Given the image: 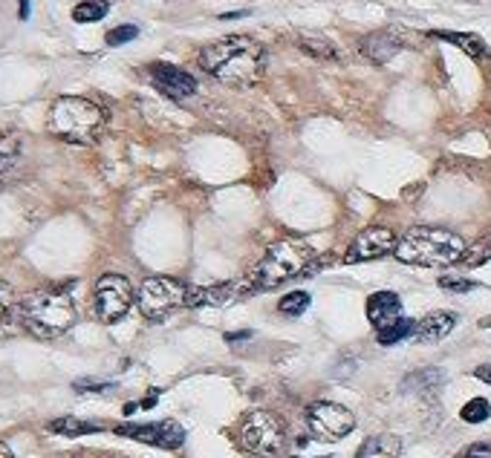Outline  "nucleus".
<instances>
[{"label":"nucleus","instance_id":"f257e3e1","mask_svg":"<svg viewBox=\"0 0 491 458\" xmlns=\"http://www.w3.org/2000/svg\"><path fill=\"white\" fill-rule=\"evenodd\" d=\"M200 66L223 84L251 87L266 72V50L249 35H226L202 46Z\"/></svg>","mask_w":491,"mask_h":458},{"label":"nucleus","instance_id":"f03ea898","mask_svg":"<svg viewBox=\"0 0 491 458\" xmlns=\"http://www.w3.org/2000/svg\"><path fill=\"white\" fill-rule=\"evenodd\" d=\"M312 259H315V251L307 239H298V236L280 239V243H275L266 251V257L249 271L246 288L249 292H272L280 282L307 274Z\"/></svg>","mask_w":491,"mask_h":458},{"label":"nucleus","instance_id":"7ed1b4c3","mask_svg":"<svg viewBox=\"0 0 491 458\" xmlns=\"http://www.w3.org/2000/svg\"><path fill=\"white\" fill-rule=\"evenodd\" d=\"M465 239L454 231L434 228V225H416L410 228L399 243H396V259L405 265H422V269H436V265H454L465 254Z\"/></svg>","mask_w":491,"mask_h":458},{"label":"nucleus","instance_id":"20e7f679","mask_svg":"<svg viewBox=\"0 0 491 458\" xmlns=\"http://www.w3.org/2000/svg\"><path fill=\"white\" fill-rule=\"evenodd\" d=\"M18 320L35 337L53 341L67 329H73L76 306L64 288H38L18 303Z\"/></svg>","mask_w":491,"mask_h":458},{"label":"nucleus","instance_id":"39448f33","mask_svg":"<svg viewBox=\"0 0 491 458\" xmlns=\"http://www.w3.org/2000/svg\"><path fill=\"white\" fill-rule=\"evenodd\" d=\"M104 127V113L99 104H92L78 95H61L50 110V130L73 144L96 141Z\"/></svg>","mask_w":491,"mask_h":458},{"label":"nucleus","instance_id":"423d86ee","mask_svg":"<svg viewBox=\"0 0 491 458\" xmlns=\"http://www.w3.org/2000/svg\"><path fill=\"white\" fill-rule=\"evenodd\" d=\"M286 444V432L277 415L266 413V409H254L240 424V447L249 450L251 455H277Z\"/></svg>","mask_w":491,"mask_h":458},{"label":"nucleus","instance_id":"0eeeda50","mask_svg":"<svg viewBox=\"0 0 491 458\" xmlns=\"http://www.w3.org/2000/svg\"><path fill=\"white\" fill-rule=\"evenodd\" d=\"M185 297H188V288H185L179 280L174 277H148L142 285H139V311L148 320H162L168 317L171 311H177L179 306H185Z\"/></svg>","mask_w":491,"mask_h":458},{"label":"nucleus","instance_id":"6e6552de","mask_svg":"<svg viewBox=\"0 0 491 458\" xmlns=\"http://www.w3.org/2000/svg\"><path fill=\"white\" fill-rule=\"evenodd\" d=\"M307 427L318 441H338L350 436L356 427V415L347 406L333 403V401H315L307 409Z\"/></svg>","mask_w":491,"mask_h":458},{"label":"nucleus","instance_id":"1a4fd4ad","mask_svg":"<svg viewBox=\"0 0 491 458\" xmlns=\"http://www.w3.org/2000/svg\"><path fill=\"white\" fill-rule=\"evenodd\" d=\"M133 306V285L122 274H104L96 282V315L102 323H119Z\"/></svg>","mask_w":491,"mask_h":458},{"label":"nucleus","instance_id":"9d476101","mask_svg":"<svg viewBox=\"0 0 491 458\" xmlns=\"http://www.w3.org/2000/svg\"><path fill=\"white\" fill-rule=\"evenodd\" d=\"M116 436H125L133 441H142L162 450H177L185 441V429L177 421H156V424H122L116 427Z\"/></svg>","mask_w":491,"mask_h":458},{"label":"nucleus","instance_id":"9b49d317","mask_svg":"<svg viewBox=\"0 0 491 458\" xmlns=\"http://www.w3.org/2000/svg\"><path fill=\"white\" fill-rule=\"evenodd\" d=\"M396 234L390 228H379V225H373V228H364L353 243H350L347 254H344V262H370V259H379L390 251H396Z\"/></svg>","mask_w":491,"mask_h":458},{"label":"nucleus","instance_id":"f8f14e48","mask_svg":"<svg viewBox=\"0 0 491 458\" xmlns=\"http://www.w3.org/2000/svg\"><path fill=\"white\" fill-rule=\"evenodd\" d=\"M151 81L162 95H168V99H174V101L191 99V95L197 92L194 76H188V72L174 66V64H151Z\"/></svg>","mask_w":491,"mask_h":458},{"label":"nucleus","instance_id":"ddd939ff","mask_svg":"<svg viewBox=\"0 0 491 458\" xmlns=\"http://www.w3.org/2000/svg\"><path fill=\"white\" fill-rule=\"evenodd\" d=\"M402 317V300L399 294L393 292H376L367 297V320L376 326V329H385L390 323H396Z\"/></svg>","mask_w":491,"mask_h":458},{"label":"nucleus","instance_id":"4468645a","mask_svg":"<svg viewBox=\"0 0 491 458\" xmlns=\"http://www.w3.org/2000/svg\"><path fill=\"white\" fill-rule=\"evenodd\" d=\"M359 50L364 58H370L373 64H387L396 52L402 50V41L396 38L393 32H373L367 35L361 43H359Z\"/></svg>","mask_w":491,"mask_h":458},{"label":"nucleus","instance_id":"2eb2a0df","mask_svg":"<svg viewBox=\"0 0 491 458\" xmlns=\"http://www.w3.org/2000/svg\"><path fill=\"white\" fill-rule=\"evenodd\" d=\"M457 326V317L451 315V311H431L428 317H422L416 323V341L419 343H436L442 341L445 334H451V329Z\"/></svg>","mask_w":491,"mask_h":458},{"label":"nucleus","instance_id":"dca6fc26","mask_svg":"<svg viewBox=\"0 0 491 458\" xmlns=\"http://www.w3.org/2000/svg\"><path fill=\"white\" fill-rule=\"evenodd\" d=\"M431 38H439V41H448L454 46H459V50L465 55H471V58H480L485 52V46L477 35H465V32H445V29H436V32H428Z\"/></svg>","mask_w":491,"mask_h":458},{"label":"nucleus","instance_id":"f3484780","mask_svg":"<svg viewBox=\"0 0 491 458\" xmlns=\"http://www.w3.org/2000/svg\"><path fill=\"white\" fill-rule=\"evenodd\" d=\"M46 429L55 432V436L76 438V436H90V432H99L102 427L92 424V421H81V418H55V421L46 424Z\"/></svg>","mask_w":491,"mask_h":458},{"label":"nucleus","instance_id":"a211bd4d","mask_svg":"<svg viewBox=\"0 0 491 458\" xmlns=\"http://www.w3.org/2000/svg\"><path fill=\"white\" fill-rule=\"evenodd\" d=\"M20 159V136L15 130H4L0 133V176L18 164Z\"/></svg>","mask_w":491,"mask_h":458},{"label":"nucleus","instance_id":"6ab92c4d","mask_svg":"<svg viewBox=\"0 0 491 458\" xmlns=\"http://www.w3.org/2000/svg\"><path fill=\"white\" fill-rule=\"evenodd\" d=\"M298 46L307 55H312V58H321V61H333L336 58V46L326 41V38H321V35H300L298 38Z\"/></svg>","mask_w":491,"mask_h":458},{"label":"nucleus","instance_id":"aec40b11","mask_svg":"<svg viewBox=\"0 0 491 458\" xmlns=\"http://www.w3.org/2000/svg\"><path fill=\"white\" fill-rule=\"evenodd\" d=\"M416 331V323L413 320H408V317H399L396 323H390V326H385V329H379V343L382 346H393V343H399V341H405V337H410Z\"/></svg>","mask_w":491,"mask_h":458},{"label":"nucleus","instance_id":"412c9836","mask_svg":"<svg viewBox=\"0 0 491 458\" xmlns=\"http://www.w3.org/2000/svg\"><path fill=\"white\" fill-rule=\"evenodd\" d=\"M110 3L107 0H81V3L73 9V20L76 23H96L107 15Z\"/></svg>","mask_w":491,"mask_h":458},{"label":"nucleus","instance_id":"4be33fe9","mask_svg":"<svg viewBox=\"0 0 491 458\" xmlns=\"http://www.w3.org/2000/svg\"><path fill=\"white\" fill-rule=\"evenodd\" d=\"M488 259H491V234L483 236V239H477V243H471V248H465V254H462L459 262L465 265V269H477V265H483Z\"/></svg>","mask_w":491,"mask_h":458},{"label":"nucleus","instance_id":"5701e85b","mask_svg":"<svg viewBox=\"0 0 491 458\" xmlns=\"http://www.w3.org/2000/svg\"><path fill=\"white\" fill-rule=\"evenodd\" d=\"M488 415H491V403L485 398H471L459 413V418L465 424H483V421H488Z\"/></svg>","mask_w":491,"mask_h":458},{"label":"nucleus","instance_id":"b1692460","mask_svg":"<svg viewBox=\"0 0 491 458\" xmlns=\"http://www.w3.org/2000/svg\"><path fill=\"white\" fill-rule=\"evenodd\" d=\"M284 315H289V317H298V315H303V311L310 308V294L307 292H292V294H286L284 300H280V306H277Z\"/></svg>","mask_w":491,"mask_h":458},{"label":"nucleus","instance_id":"393cba45","mask_svg":"<svg viewBox=\"0 0 491 458\" xmlns=\"http://www.w3.org/2000/svg\"><path fill=\"white\" fill-rule=\"evenodd\" d=\"M136 35H139V27H133V23H125V27H116V29L107 32V43L110 46H122V43H130Z\"/></svg>","mask_w":491,"mask_h":458},{"label":"nucleus","instance_id":"a878e982","mask_svg":"<svg viewBox=\"0 0 491 458\" xmlns=\"http://www.w3.org/2000/svg\"><path fill=\"white\" fill-rule=\"evenodd\" d=\"M439 288L445 292H454V294H462V292H471V288H480L474 280H462V277H439Z\"/></svg>","mask_w":491,"mask_h":458},{"label":"nucleus","instance_id":"bb28decb","mask_svg":"<svg viewBox=\"0 0 491 458\" xmlns=\"http://www.w3.org/2000/svg\"><path fill=\"white\" fill-rule=\"evenodd\" d=\"M73 387H76V392H107V389H113V383L110 380H76Z\"/></svg>","mask_w":491,"mask_h":458},{"label":"nucleus","instance_id":"cd10ccee","mask_svg":"<svg viewBox=\"0 0 491 458\" xmlns=\"http://www.w3.org/2000/svg\"><path fill=\"white\" fill-rule=\"evenodd\" d=\"M12 300H15V294H12V285L0 277V317H6V311L12 308Z\"/></svg>","mask_w":491,"mask_h":458},{"label":"nucleus","instance_id":"c85d7f7f","mask_svg":"<svg viewBox=\"0 0 491 458\" xmlns=\"http://www.w3.org/2000/svg\"><path fill=\"white\" fill-rule=\"evenodd\" d=\"M457 458H491V447L488 444H471V447H465Z\"/></svg>","mask_w":491,"mask_h":458},{"label":"nucleus","instance_id":"c756f323","mask_svg":"<svg viewBox=\"0 0 491 458\" xmlns=\"http://www.w3.org/2000/svg\"><path fill=\"white\" fill-rule=\"evenodd\" d=\"M474 378H477V380H483V383H488V387H491V364L477 366V369H474Z\"/></svg>","mask_w":491,"mask_h":458},{"label":"nucleus","instance_id":"7c9ffc66","mask_svg":"<svg viewBox=\"0 0 491 458\" xmlns=\"http://www.w3.org/2000/svg\"><path fill=\"white\" fill-rule=\"evenodd\" d=\"M156 398H159V392L153 389V392H148V398L139 401V406H142V409H153V406H156Z\"/></svg>","mask_w":491,"mask_h":458},{"label":"nucleus","instance_id":"2f4dec72","mask_svg":"<svg viewBox=\"0 0 491 458\" xmlns=\"http://www.w3.org/2000/svg\"><path fill=\"white\" fill-rule=\"evenodd\" d=\"M249 337H251V331H231V334H226V341L235 343V341H249Z\"/></svg>","mask_w":491,"mask_h":458},{"label":"nucleus","instance_id":"473e14b6","mask_svg":"<svg viewBox=\"0 0 491 458\" xmlns=\"http://www.w3.org/2000/svg\"><path fill=\"white\" fill-rule=\"evenodd\" d=\"M18 17H20V20L29 17V0H18Z\"/></svg>","mask_w":491,"mask_h":458},{"label":"nucleus","instance_id":"72a5a7b5","mask_svg":"<svg viewBox=\"0 0 491 458\" xmlns=\"http://www.w3.org/2000/svg\"><path fill=\"white\" fill-rule=\"evenodd\" d=\"M0 458H15V455H12V450H9L4 441H0Z\"/></svg>","mask_w":491,"mask_h":458},{"label":"nucleus","instance_id":"f704fd0d","mask_svg":"<svg viewBox=\"0 0 491 458\" xmlns=\"http://www.w3.org/2000/svg\"><path fill=\"white\" fill-rule=\"evenodd\" d=\"M136 406H139V403H125V415H133V413H136Z\"/></svg>","mask_w":491,"mask_h":458},{"label":"nucleus","instance_id":"c9c22d12","mask_svg":"<svg viewBox=\"0 0 491 458\" xmlns=\"http://www.w3.org/2000/svg\"><path fill=\"white\" fill-rule=\"evenodd\" d=\"M0 187H4V182H0Z\"/></svg>","mask_w":491,"mask_h":458}]
</instances>
